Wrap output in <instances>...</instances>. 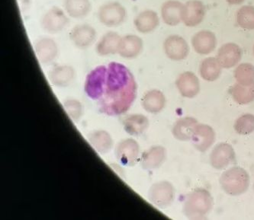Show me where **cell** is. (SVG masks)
I'll return each mask as SVG.
<instances>
[{
	"mask_svg": "<svg viewBox=\"0 0 254 220\" xmlns=\"http://www.w3.org/2000/svg\"><path fill=\"white\" fill-rule=\"evenodd\" d=\"M137 83L125 65L113 62L107 67L106 88L99 101L101 112L109 116L126 113L135 100Z\"/></svg>",
	"mask_w": 254,
	"mask_h": 220,
	"instance_id": "6da1fadb",
	"label": "cell"
},
{
	"mask_svg": "<svg viewBox=\"0 0 254 220\" xmlns=\"http://www.w3.org/2000/svg\"><path fill=\"white\" fill-rule=\"evenodd\" d=\"M214 205V200L208 190L198 187L188 194L183 206V212L190 220L206 218Z\"/></svg>",
	"mask_w": 254,
	"mask_h": 220,
	"instance_id": "7a4b0ae2",
	"label": "cell"
},
{
	"mask_svg": "<svg viewBox=\"0 0 254 220\" xmlns=\"http://www.w3.org/2000/svg\"><path fill=\"white\" fill-rule=\"evenodd\" d=\"M219 182L223 191L227 194L236 197L248 191L251 180L245 168L236 166L223 172Z\"/></svg>",
	"mask_w": 254,
	"mask_h": 220,
	"instance_id": "3957f363",
	"label": "cell"
},
{
	"mask_svg": "<svg viewBox=\"0 0 254 220\" xmlns=\"http://www.w3.org/2000/svg\"><path fill=\"white\" fill-rule=\"evenodd\" d=\"M127 15V10L119 2H106L101 5L98 11L99 22L108 28H115L123 25Z\"/></svg>",
	"mask_w": 254,
	"mask_h": 220,
	"instance_id": "277c9868",
	"label": "cell"
},
{
	"mask_svg": "<svg viewBox=\"0 0 254 220\" xmlns=\"http://www.w3.org/2000/svg\"><path fill=\"white\" fill-rule=\"evenodd\" d=\"M107 67L99 66L91 71L86 76L84 90L88 97L93 100H100L106 88Z\"/></svg>",
	"mask_w": 254,
	"mask_h": 220,
	"instance_id": "5b68a950",
	"label": "cell"
},
{
	"mask_svg": "<svg viewBox=\"0 0 254 220\" xmlns=\"http://www.w3.org/2000/svg\"><path fill=\"white\" fill-rule=\"evenodd\" d=\"M148 198L156 207L167 208L175 200V188L169 181H159L150 187Z\"/></svg>",
	"mask_w": 254,
	"mask_h": 220,
	"instance_id": "8992f818",
	"label": "cell"
},
{
	"mask_svg": "<svg viewBox=\"0 0 254 220\" xmlns=\"http://www.w3.org/2000/svg\"><path fill=\"white\" fill-rule=\"evenodd\" d=\"M69 23V18L64 11L59 7H52L41 20L42 29L48 34L60 33Z\"/></svg>",
	"mask_w": 254,
	"mask_h": 220,
	"instance_id": "52a82bcc",
	"label": "cell"
},
{
	"mask_svg": "<svg viewBox=\"0 0 254 220\" xmlns=\"http://www.w3.org/2000/svg\"><path fill=\"white\" fill-rule=\"evenodd\" d=\"M235 150L229 143H219L210 154V164L217 170L225 169L235 163Z\"/></svg>",
	"mask_w": 254,
	"mask_h": 220,
	"instance_id": "ba28073f",
	"label": "cell"
},
{
	"mask_svg": "<svg viewBox=\"0 0 254 220\" xmlns=\"http://www.w3.org/2000/svg\"><path fill=\"white\" fill-rule=\"evenodd\" d=\"M164 51L169 59L184 60L190 53V47L186 40L179 35H170L164 41Z\"/></svg>",
	"mask_w": 254,
	"mask_h": 220,
	"instance_id": "9c48e42d",
	"label": "cell"
},
{
	"mask_svg": "<svg viewBox=\"0 0 254 220\" xmlns=\"http://www.w3.org/2000/svg\"><path fill=\"white\" fill-rule=\"evenodd\" d=\"M139 145L133 139L121 141L116 148V155L119 163L126 166H133L138 160Z\"/></svg>",
	"mask_w": 254,
	"mask_h": 220,
	"instance_id": "30bf717a",
	"label": "cell"
},
{
	"mask_svg": "<svg viewBox=\"0 0 254 220\" xmlns=\"http://www.w3.org/2000/svg\"><path fill=\"white\" fill-rule=\"evenodd\" d=\"M216 134L211 126L198 123L193 132L191 141L198 151L204 153L214 144Z\"/></svg>",
	"mask_w": 254,
	"mask_h": 220,
	"instance_id": "8fae6325",
	"label": "cell"
},
{
	"mask_svg": "<svg viewBox=\"0 0 254 220\" xmlns=\"http://www.w3.org/2000/svg\"><path fill=\"white\" fill-rule=\"evenodd\" d=\"M97 32L93 26L88 24H81L73 27L69 34L71 41L75 46L86 49L94 43Z\"/></svg>",
	"mask_w": 254,
	"mask_h": 220,
	"instance_id": "7c38bea8",
	"label": "cell"
},
{
	"mask_svg": "<svg viewBox=\"0 0 254 220\" xmlns=\"http://www.w3.org/2000/svg\"><path fill=\"white\" fill-rule=\"evenodd\" d=\"M205 7L198 0H191L184 5L182 20L187 26L195 27L199 25L205 18Z\"/></svg>",
	"mask_w": 254,
	"mask_h": 220,
	"instance_id": "4fadbf2b",
	"label": "cell"
},
{
	"mask_svg": "<svg viewBox=\"0 0 254 220\" xmlns=\"http://www.w3.org/2000/svg\"><path fill=\"white\" fill-rule=\"evenodd\" d=\"M191 45L198 55H208L216 48L217 38L211 31L204 30L194 35L191 38Z\"/></svg>",
	"mask_w": 254,
	"mask_h": 220,
	"instance_id": "5bb4252c",
	"label": "cell"
},
{
	"mask_svg": "<svg viewBox=\"0 0 254 220\" xmlns=\"http://www.w3.org/2000/svg\"><path fill=\"white\" fill-rule=\"evenodd\" d=\"M177 89L182 96L192 99L199 93L200 82L198 77L193 72H183L176 82Z\"/></svg>",
	"mask_w": 254,
	"mask_h": 220,
	"instance_id": "9a60e30c",
	"label": "cell"
},
{
	"mask_svg": "<svg viewBox=\"0 0 254 220\" xmlns=\"http://www.w3.org/2000/svg\"><path fill=\"white\" fill-rule=\"evenodd\" d=\"M144 42L140 37L135 35H127L121 38L118 53L126 59L135 58L141 53Z\"/></svg>",
	"mask_w": 254,
	"mask_h": 220,
	"instance_id": "2e32d148",
	"label": "cell"
},
{
	"mask_svg": "<svg viewBox=\"0 0 254 220\" xmlns=\"http://www.w3.org/2000/svg\"><path fill=\"white\" fill-rule=\"evenodd\" d=\"M217 59L222 68L230 69L236 66L242 59V51L236 44L228 43L221 47Z\"/></svg>",
	"mask_w": 254,
	"mask_h": 220,
	"instance_id": "e0dca14e",
	"label": "cell"
},
{
	"mask_svg": "<svg viewBox=\"0 0 254 220\" xmlns=\"http://www.w3.org/2000/svg\"><path fill=\"white\" fill-rule=\"evenodd\" d=\"M167 158V150L161 146H152L144 152L140 158V165L146 170L158 168L164 164Z\"/></svg>",
	"mask_w": 254,
	"mask_h": 220,
	"instance_id": "ac0fdd59",
	"label": "cell"
},
{
	"mask_svg": "<svg viewBox=\"0 0 254 220\" xmlns=\"http://www.w3.org/2000/svg\"><path fill=\"white\" fill-rule=\"evenodd\" d=\"M35 51L40 62L49 63L52 62L58 55V47L55 40L43 38L36 41Z\"/></svg>",
	"mask_w": 254,
	"mask_h": 220,
	"instance_id": "d6986e66",
	"label": "cell"
},
{
	"mask_svg": "<svg viewBox=\"0 0 254 220\" xmlns=\"http://www.w3.org/2000/svg\"><path fill=\"white\" fill-rule=\"evenodd\" d=\"M160 24L158 15L153 10H144L134 18V25L141 34H148L154 31Z\"/></svg>",
	"mask_w": 254,
	"mask_h": 220,
	"instance_id": "ffe728a7",
	"label": "cell"
},
{
	"mask_svg": "<svg viewBox=\"0 0 254 220\" xmlns=\"http://www.w3.org/2000/svg\"><path fill=\"white\" fill-rule=\"evenodd\" d=\"M183 8L184 4L176 0L164 2L161 7L162 19L164 23L170 26L178 25L181 22Z\"/></svg>",
	"mask_w": 254,
	"mask_h": 220,
	"instance_id": "44dd1931",
	"label": "cell"
},
{
	"mask_svg": "<svg viewBox=\"0 0 254 220\" xmlns=\"http://www.w3.org/2000/svg\"><path fill=\"white\" fill-rule=\"evenodd\" d=\"M50 81L57 87H66L73 82L75 71L73 67L67 65H61L54 67L50 71Z\"/></svg>",
	"mask_w": 254,
	"mask_h": 220,
	"instance_id": "7402d4cb",
	"label": "cell"
},
{
	"mask_svg": "<svg viewBox=\"0 0 254 220\" xmlns=\"http://www.w3.org/2000/svg\"><path fill=\"white\" fill-rule=\"evenodd\" d=\"M197 124L198 121L196 119L191 117H183L176 122L172 130V133L180 141H189L191 140Z\"/></svg>",
	"mask_w": 254,
	"mask_h": 220,
	"instance_id": "603a6c76",
	"label": "cell"
},
{
	"mask_svg": "<svg viewBox=\"0 0 254 220\" xmlns=\"http://www.w3.org/2000/svg\"><path fill=\"white\" fill-rule=\"evenodd\" d=\"M121 38L122 37L114 31L105 34L96 45L98 55L105 56L118 53Z\"/></svg>",
	"mask_w": 254,
	"mask_h": 220,
	"instance_id": "cb8c5ba5",
	"label": "cell"
},
{
	"mask_svg": "<svg viewBox=\"0 0 254 220\" xmlns=\"http://www.w3.org/2000/svg\"><path fill=\"white\" fill-rule=\"evenodd\" d=\"M165 105V96L157 89L149 91L142 99V106L149 113H159L164 109Z\"/></svg>",
	"mask_w": 254,
	"mask_h": 220,
	"instance_id": "d4e9b609",
	"label": "cell"
},
{
	"mask_svg": "<svg viewBox=\"0 0 254 220\" xmlns=\"http://www.w3.org/2000/svg\"><path fill=\"white\" fill-rule=\"evenodd\" d=\"M64 8L70 18L82 19L90 13L92 3L89 0H65Z\"/></svg>",
	"mask_w": 254,
	"mask_h": 220,
	"instance_id": "484cf974",
	"label": "cell"
},
{
	"mask_svg": "<svg viewBox=\"0 0 254 220\" xmlns=\"http://www.w3.org/2000/svg\"><path fill=\"white\" fill-rule=\"evenodd\" d=\"M222 66L217 58L208 57L201 62L199 67L201 78L208 82H214L219 78L221 74Z\"/></svg>",
	"mask_w": 254,
	"mask_h": 220,
	"instance_id": "4316f807",
	"label": "cell"
},
{
	"mask_svg": "<svg viewBox=\"0 0 254 220\" xmlns=\"http://www.w3.org/2000/svg\"><path fill=\"white\" fill-rule=\"evenodd\" d=\"M149 127V120L143 114H133L125 120L124 128L132 136H139Z\"/></svg>",
	"mask_w": 254,
	"mask_h": 220,
	"instance_id": "83f0119b",
	"label": "cell"
},
{
	"mask_svg": "<svg viewBox=\"0 0 254 220\" xmlns=\"http://www.w3.org/2000/svg\"><path fill=\"white\" fill-rule=\"evenodd\" d=\"M89 140L95 150L101 154L109 153L113 146V139L105 130H96L91 133Z\"/></svg>",
	"mask_w": 254,
	"mask_h": 220,
	"instance_id": "f1b7e54d",
	"label": "cell"
},
{
	"mask_svg": "<svg viewBox=\"0 0 254 220\" xmlns=\"http://www.w3.org/2000/svg\"><path fill=\"white\" fill-rule=\"evenodd\" d=\"M231 97L237 103L245 106L254 101V83L251 86L235 84L230 89Z\"/></svg>",
	"mask_w": 254,
	"mask_h": 220,
	"instance_id": "f546056e",
	"label": "cell"
},
{
	"mask_svg": "<svg viewBox=\"0 0 254 220\" xmlns=\"http://www.w3.org/2000/svg\"><path fill=\"white\" fill-rule=\"evenodd\" d=\"M235 78L243 86H251L254 83V66L251 63H242L236 68Z\"/></svg>",
	"mask_w": 254,
	"mask_h": 220,
	"instance_id": "4dcf8cb0",
	"label": "cell"
},
{
	"mask_svg": "<svg viewBox=\"0 0 254 220\" xmlns=\"http://www.w3.org/2000/svg\"><path fill=\"white\" fill-rule=\"evenodd\" d=\"M237 22L241 28L245 30H254V7L245 5L238 10Z\"/></svg>",
	"mask_w": 254,
	"mask_h": 220,
	"instance_id": "1f68e13d",
	"label": "cell"
},
{
	"mask_svg": "<svg viewBox=\"0 0 254 220\" xmlns=\"http://www.w3.org/2000/svg\"><path fill=\"white\" fill-rule=\"evenodd\" d=\"M235 131L240 135H249L254 132V115L246 113L235 121Z\"/></svg>",
	"mask_w": 254,
	"mask_h": 220,
	"instance_id": "d6a6232c",
	"label": "cell"
},
{
	"mask_svg": "<svg viewBox=\"0 0 254 220\" xmlns=\"http://www.w3.org/2000/svg\"><path fill=\"white\" fill-rule=\"evenodd\" d=\"M64 107L69 117L76 121L83 114V106L76 99H68L64 103Z\"/></svg>",
	"mask_w": 254,
	"mask_h": 220,
	"instance_id": "836d02e7",
	"label": "cell"
},
{
	"mask_svg": "<svg viewBox=\"0 0 254 220\" xmlns=\"http://www.w3.org/2000/svg\"><path fill=\"white\" fill-rule=\"evenodd\" d=\"M226 1L231 5H239L245 2V0H226Z\"/></svg>",
	"mask_w": 254,
	"mask_h": 220,
	"instance_id": "e575fe53",
	"label": "cell"
},
{
	"mask_svg": "<svg viewBox=\"0 0 254 220\" xmlns=\"http://www.w3.org/2000/svg\"></svg>",
	"mask_w": 254,
	"mask_h": 220,
	"instance_id": "d590c367",
	"label": "cell"
}]
</instances>
